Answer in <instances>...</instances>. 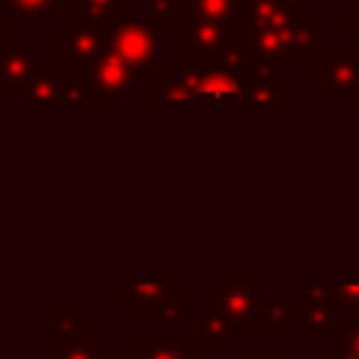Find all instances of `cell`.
Returning <instances> with one entry per match:
<instances>
[{"label": "cell", "instance_id": "1", "mask_svg": "<svg viewBox=\"0 0 359 359\" xmlns=\"http://www.w3.org/2000/svg\"><path fill=\"white\" fill-rule=\"evenodd\" d=\"M137 73L109 48L84 70L81 90H84V104H121L137 84Z\"/></svg>", "mask_w": 359, "mask_h": 359}, {"label": "cell", "instance_id": "2", "mask_svg": "<svg viewBox=\"0 0 359 359\" xmlns=\"http://www.w3.org/2000/svg\"><path fill=\"white\" fill-rule=\"evenodd\" d=\"M107 48H109V25L73 20V25L59 34V67L67 76H73L76 70H87Z\"/></svg>", "mask_w": 359, "mask_h": 359}, {"label": "cell", "instance_id": "3", "mask_svg": "<svg viewBox=\"0 0 359 359\" xmlns=\"http://www.w3.org/2000/svg\"><path fill=\"white\" fill-rule=\"evenodd\" d=\"M109 50L118 53L140 79L157 59V39L154 28L137 22V20H115L109 25Z\"/></svg>", "mask_w": 359, "mask_h": 359}, {"label": "cell", "instance_id": "4", "mask_svg": "<svg viewBox=\"0 0 359 359\" xmlns=\"http://www.w3.org/2000/svg\"><path fill=\"white\" fill-rule=\"evenodd\" d=\"M22 107H56V104H84L81 81H73L62 67L42 65L17 93Z\"/></svg>", "mask_w": 359, "mask_h": 359}, {"label": "cell", "instance_id": "5", "mask_svg": "<svg viewBox=\"0 0 359 359\" xmlns=\"http://www.w3.org/2000/svg\"><path fill=\"white\" fill-rule=\"evenodd\" d=\"M180 79L188 87V93L199 101L202 98L210 104L247 101V87H244L241 76L230 67H208V70H196V73H182Z\"/></svg>", "mask_w": 359, "mask_h": 359}, {"label": "cell", "instance_id": "6", "mask_svg": "<svg viewBox=\"0 0 359 359\" xmlns=\"http://www.w3.org/2000/svg\"><path fill=\"white\" fill-rule=\"evenodd\" d=\"M216 306L213 309H219L224 317H230L236 325H241V328H247L250 331V325H244V323H250L252 317H255V309H258V289L250 283V278H244V275H233V278H227L219 289H216V300H213Z\"/></svg>", "mask_w": 359, "mask_h": 359}, {"label": "cell", "instance_id": "7", "mask_svg": "<svg viewBox=\"0 0 359 359\" xmlns=\"http://www.w3.org/2000/svg\"><path fill=\"white\" fill-rule=\"evenodd\" d=\"M45 65L31 42H6L0 50V79L8 93H20L22 84Z\"/></svg>", "mask_w": 359, "mask_h": 359}, {"label": "cell", "instance_id": "8", "mask_svg": "<svg viewBox=\"0 0 359 359\" xmlns=\"http://www.w3.org/2000/svg\"><path fill=\"white\" fill-rule=\"evenodd\" d=\"M171 275H123V306L154 309L171 294Z\"/></svg>", "mask_w": 359, "mask_h": 359}, {"label": "cell", "instance_id": "9", "mask_svg": "<svg viewBox=\"0 0 359 359\" xmlns=\"http://www.w3.org/2000/svg\"><path fill=\"white\" fill-rule=\"evenodd\" d=\"M137 359H199L191 339H137Z\"/></svg>", "mask_w": 359, "mask_h": 359}, {"label": "cell", "instance_id": "10", "mask_svg": "<svg viewBox=\"0 0 359 359\" xmlns=\"http://www.w3.org/2000/svg\"><path fill=\"white\" fill-rule=\"evenodd\" d=\"M339 325V309L331 300H306L303 306V331L306 334H331Z\"/></svg>", "mask_w": 359, "mask_h": 359}, {"label": "cell", "instance_id": "11", "mask_svg": "<svg viewBox=\"0 0 359 359\" xmlns=\"http://www.w3.org/2000/svg\"><path fill=\"white\" fill-rule=\"evenodd\" d=\"M123 0H73V20L112 25L121 17Z\"/></svg>", "mask_w": 359, "mask_h": 359}, {"label": "cell", "instance_id": "12", "mask_svg": "<svg viewBox=\"0 0 359 359\" xmlns=\"http://www.w3.org/2000/svg\"><path fill=\"white\" fill-rule=\"evenodd\" d=\"M81 331H84L81 311H50L48 314V337L70 339V337H81Z\"/></svg>", "mask_w": 359, "mask_h": 359}, {"label": "cell", "instance_id": "13", "mask_svg": "<svg viewBox=\"0 0 359 359\" xmlns=\"http://www.w3.org/2000/svg\"><path fill=\"white\" fill-rule=\"evenodd\" d=\"M98 342L93 337H70V339H59L56 348H50L48 359H95Z\"/></svg>", "mask_w": 359, "mask_h": 359}, {"label": "cell", "instance_id": "14", "mask_svg": "<svg viewBox=\"0 0 359 359\" xmlns=\"http://www.w3.org/2000/svg\"><path fill=\"white\" fill-rule=\"evenodd\" d=\"M194 8L208 20V22H216L222 28H233V20H236V0H194Z\"/></svg>", "mask_w": 359, "mask_h": 359}, {"label": "cell", "instance_id": "15", "mask_svg": "<svg viewBox=\"0 0 359 359\" xmlns=\"http://www.w3.org/2000/svg\"><path fill=\"white\" fill-rule=\"evenodd\" d=\"M0 11H11L20 17H56L59 0H0Z\"/></svg>", "mask_w": 359, "mask_h": 359}, {"label": "cell", "instance_id": "16", "mask_svg": "<svg viewBox=\"0 0 359 359\" xmlns=\"http://www.w3.org/2000/svg\"><path fill=\"white\" fill-rule=\"evenodd\" d=\"M174 0H149V11H151V28H165L168 25V14L174 11H168V6H171Z\"/></svg>", "mask_w": 359, "mask_h": 359}, {"label": "cell", "instance_id": "17", "mask_svg": "<svg viewBox=\"0 0 359 359\" xmlns=\"http://www.w3.org/2000/svg\"><path fill=\"white\" fill-rule=\"evenodd\" d=\"M345 348H348V353H353L359 359V320L345 331Z\"/></svg>", "mask_w": 359, "mask_h": 359}, {"label": "cell", "instance_id": "18", "mask_svg": "<svg viewBox=\"0 0 359 359\" xmlns=\"http://www.w3.org/2000/svg\"><path fill=\"white\" fill-rule=\"evenodd\" d=\"M95 359H121V351H98Z\"/></svg>", "mask_w": 359, "mask_h": 359}, {"label": "cell", "instance_id": "19", "mask_svg": "<svg viewBox=\"0 0 359 359\" xmlns=\"http://www.w3.org/2000/svg\"><path fill=\"white\" fill-rule=\"evenodd\" d=\"M252 359H286L283 353H252Z\"/></svg>", "mask_w": 359, "mask_h": 359}, {"label": "cell", "instance_id": "20", "mask_svg": "<svg viewBox=\"0 0 359 359\" xmlns=\"http://www.w3.org/2000/svg\"><path fill=\"white\" fill-rule=\"evenodd\" d=\"M8 95H11V93H8V87L3 84V79H0V107L6 104V98H8Z\"/></svg>", "mask_w": 359, "mask_h": 359}, {"label": "cell", "instance_id": "21", "mask_svg": "<svg viewBox=\"0 0 359 359\" xmlns=\"http://www.w3.org/2000/svg\"><path fill=\"white\" fill-rule=\"evenodd\" d=\"M8 39H6V20L0 17V50H3V45H6Z\"/></svg>", "mask_w": 359, "mask_h": 359}, {"label": "cell", "instance_id": "22", "mask_svg": "<svg viewBox=\"0 0 359 359\" xmlns=\"http://www.w3.org/2000/svg\"><path fill=\"white\" fill-rule=\"evenodd\" d=\"M356 104H359V90H356Z\"/></svg>", "mask_w": 359, "mask_h": 359}]
</instances>
